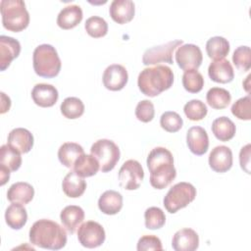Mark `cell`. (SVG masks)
I'll return each mask as SVG.
<instances>
[{
  "instance_id": "obj_1",
  "label": "cell",
  "mask_w": 251,
  "mask_h": 251,
  "mask_svg": "<svg viewBox=\"0 0 251 251\" xmlns=\"http://www.w3.org/2000/svg\"><path fill=\"white\" fill-rule=\"evenodd\" d=\"M146 163L150 172V184L156 189H164L176 176L173 154L165 147L153 148Z\"/></svg>"
},
{
  "instance_id": "obj_10",
  "label": "cell",
  "mask_w": 251,
  "mask_h": 251,
  "mask_svg": "<svg viewBox=\"0 0 251 251\" xmlns=\"http://www.w3.org/2000/svg\"><path fill=\"white\" fill-rule=\"evenodd\" d=\"M106 238L104 227L97 222L87 221L81 224L77 230L79 243L86 248H96L101 246Z\"/></svg>"
},
{
  "instance_id": "obj_18",
  "label": "cell",
  "mask_w": 251,
  "mask_h": 251,
  "mask_svg": "<svg viewBox=\"0 0 251 251\" xmlns=\"http://www.w3.org/2000/svg\"><path fill=\"white\" fill-rule=\"evenodd\" d=\"M109 14L114 22L120 25L126 24L134 17V3L131 0H114L110 5Z\"/></svg>"
},
{
  "instance_id": "obj_45",
  "label": "cell",
  "mask_w": 251,
  "mask_h": 251,
  "mask_svg": "<svg viewBox=\"0 0 251 251\" xmlns=\"http://www.w3.org/2000/svg\"><path fill=\"white\" fill-rule=\"evenodd\" d=\"M10 170L7 168L0 166V173H1V185H4L10 178Z\"/></svg>"
},
{
  "instance_id": "obj_8",
  "label": "cell",
  "mask_w": 251,
  "mask_h": 251,
  "mask_svg": "<svg viewBox=\"0 0 251 251\" xmlns=\"http://www.w3.org/2000/svg\"><path fill=\"white\" fill-rule=\"evenodd\" d=\"M181 39H176L169 41L165 44L158 45L147 49L142 57V63L145 66L157 65L160 63L173 64V54L176 47L182 45Z\"/></svg>"
},
{
  "instance_id": "obj_35",
  "label": "cell",
  "mask_w": 251,
  "mask_h": 251,
  "mask_svg": "<svg viewBox=\"0 0 251 251\" xmlns=\"http://www.w3.org/2000/svg\"><path fill=\"white\" fill-rule=\"evenodd\" d=\"M84 28L88 35L94 38L103 37L108 32L107 22L98 16H92L88 18L84 24Z\"/></svg>"
},
{
  "instance_id": "obj_40",
  "label": "cell",
  "mask_w": 251,
  "mask_h": 251,
  "mask_svg": "<svg viewBox=\"0 0 251 251\" xmlns=\"http://www.w3.org/2000/svg\"><path fill=\"white\" fill-rule=\"evenodd\" d=\"M232 62L238 70H241L243 72L248 71L251 68L250 47L248 46L237 47L233 52Z\"/></svg>"
},
{
  "instance_id": "obj_9",
  "label": "cell",
  "mask_w": 251,
  "mask_h": 251,
  "mask_svg": "<svg viewBox=\"0 0 251 251\" xmlns=\"http://www.w3.org/2000/svg\"><path fill=\"white\" fill-rule=\"evenodd\" d=\"M144 177V172L141 164L129 159L126 161L119 171V182L120 185L126 190L137 189Z\"/></svg>"
},
{
  "instance_id": "obj_3",
  "label": "cell",
  "mask_w": 251,
  "mask_h": 251,
  "mask_svg": "<svg viewBox=\"0 0 251 251\" xmlns=\"http://www.w3.org/2000/svg\"><path fill=\"white\" fill-rule=\"evenodd\" d=\"M174 82L172 69L165 65H157L142 70L137 77L139 90L146 96L155 97L169 89Z\"/></svg>"
},
{
  "instance_id": "obj_43",
  "label": "cell",
  "mask_w": 251,
  "mask_h": 251,
  "mask_svg": "<svg viewBox=\"0 0 251 251\" xmlns=\"http://www.w3.org/2000/svg\"><path fill=\"white\" fill-rule=\"evenodd\" d=\"M250 144H246L244 147L241 148L239 153V162L240 167L242 170H244L247 174H250L249 166H250Z\"/></svg>"
},
{
  "instance_id": "obj_29",
  "label": "cell",
  "mask_w": 251,
  "mask_h": 251,
  "mask_svg": "<svg viewBox=\"0 0 251 251\" xmlns=\"http://www.w3.org/2000/svg\"><path fill=\"white\" fill-rule=\"evenodd\" d=\"M84 153L81 145L75 142H65L58 150V158L62 165L67 168H73L75 160Z\"/></svg>"
},
{
  "instance_id": "obj_46",
  "label": "cell",
  "mask_w": 251,
  "mask_h": 251,
  "mask_svg": "<svg viewBox=\"0 0 251 251\" xmlns=\"http://www.w3.org/2000/svg\"><path fill=\"white\" fill-rule=\"evenodd\" d=\"M250 75H247V77H246V80L243 82V85H244V87H245V90L247 91V92H249V79H250Z\"/></svg>"
},
{
  "instance_id": "obj_42",
  "label": "cell",
  "mask_w": 251,
  "mask_h": 251,
  "mask_svg": "<svg viewBox=\"0 0 251 251\" xmlns=\"http://www.w3.org/2000/svg\"><path fill=\"white\" fill-rule=\"evenodd\" d=\"M136 249L138 251L145 250H162V242L159 237L152 234H146L139 238Z\"/></svg>"
},
{
  "instance_id": "obj_12",
  "label": "cell",
  "mask_w": 251,
  "mask_h": 251,
  "mask_svg": "<svg viewBox=\"0 0 251 251\" xmlns=\"http://www.w3.org/2000/svg\"><path fill=\"white\" fill-rule=\"evenodd\" d=\"M102 80L107 89L118 91L126 86L128 80V74L124 66L120 64H113L105 69Z\"/></svg>"
},
{
  "instance_id": "obj_16",
  "label": "cell",
  "mask_w": 251,
  "mask_h": 251,
  "mask_svg": "<svg viewBox=\"0 0 251 251\" xmlns=\"http://www.w3.org/2000/svg\"><path fill=\"white\" fill-rule=\"evenodd\" d=\"M199 246V236L192 228L177 230L172 239V247L176 251H194Z\"/></svg>"
},
{
  "instance_id": "obj_17",
  "label": "cell",
  "mask_w": 251,
  "mask_h": 251,
  "mask_svg": "<svg viewBox=\"0 0 251 251\" xmlns=\"http://www.w3.org/2000/svg\"><path fill=\"white\" fill-rule=\"evenodd\" d=\"M21 53V43L7 35L0 36V69L5 71Z\"/></svg>"
},
{
  "instance_id": "obj_30",
  "label": "cell",
  "mask_w": 251,
  "mask_h": 251,
  "mask_svg": "<svg viewBox=\"0 0 251 251\" xmlns=\"http://www.w3.org/2000/svg\"><path fill=\"white\" fill-rule=\"evenodd\" d=\"M206 52L213 60L225 59L229 52V42L223 36H213L206 42Z\"/></svg>"
},
{
  "instance_id": "obj_20",
  "label": "cell",
  "mask_w": 251,
  "mask_h": 251,
  "mask_svg": "<svg viewBox=\"0 0 251 251\" xmlns=\"http://www.w3.org/2000/svg\"><path fill=\"white\" fill-rule=\"evenodd\" d=\"M8 144L21 153H27L33 146V135L26 128L16 127L9 132Z\"/></svg>"
},
{
  "instance_id": "obj_2",
  "label": "cell",
  "mask_w": 251,
  "mask_h": 251,
  "mask_svg": "<svg viewBox=\"0 0 251 251\" xmlns=\"http://www.w3.org/2000/svg\"><path fill=\"white\" fill-rule=\"evenodd\" d=\"M29 241L32 245L43 249L60 250L67 243V232L58 223L41 219L31 226Z\"/></svg>"
},
{
  "instance_id": "obj_23",
  "label": "cell",
  "mask_w": 251,
  "mask_h": 251,
  "mask_svg": "<svg viewBox=\"0 0 251 251\" xmlns=\"http://www.w3.org/2000/svg\"><path fill=\"white\" fill-rule=\"evenodd\" d=\"M99 210L106 215H116L123 208V196L116 190H106L98 199Z\"/></svg>"
},
{
  "instance_id": "obj_15",
  "label": "cell",
  "mask_w": 251,
  "mask_h": 251,
  "mask_svg": "<svg viewBox=\"0 0 251 251\" xmlns=\"http://www.w3.org/2000/svg\"><path fill=\"white\" fill-rule=\"evenodd\" d=\"M186 143L189 150L195 155H203L208 151L209 137L201 126H191L186 132Z\"/></svg>"
},
{
  "instance_id": "obj_24",
  "label": "cell",
  "mask_w": 251,
  "mask_h": 251,
  "mask_svg": "<svg viewBox=\"0 0 251 251\" xmlns=\"http://www.w3.org/2000/svg\"><path fill=\"white\" fill-rule=\"evenodd\" d=\"M34 196V188L31 184L24 181L13 183L7 191V199L12 203L27 204Z\"/></svg>"
},
{
  "instance_id": "obj_33",
  "label": "cell",
  "mask_w": 251,
  "mask_h": 251,
  "mask_svg": "<svg viewBox=\"0 0 251 251\" xmlns=\"http://www.w3.org/2000/svg\"><path fill=\"white\" fill-rule=\"evenodd\" d=\"M62 115L67 119H77L84 113V104L77 97H67L60 106Z\"/></svg>"
},
{
  "instance_id": "obj_37",
  "label": "cell",
  "mask_w": 251,
  "mask_h": 251,
  "mask_svg": "<svg viewBox=\"0 0 251 251\" xmlns=\"http://www.w3.org/2000/svg\"><path fill=\"white\" fill-rule=\"evenodd\" d=\"M183 112L190 121H201L203 120L208 112L207 106L204 102L198 99H192L188 101L184 107Z\"/></svg>"
},
{
  "instance_id": "obj_31",
  "label": "cell",
  "mask_w": 251,
  "mask_h": 251,
  "mask_svg": "<svg viewBox=\"0 0 251 251\" xmlns=\"http://www.w3.org/2000/svg\"><path fill=\"white\" fill-rule=\"evenodd\" d=\"M21 165V152L9 144L2 145L0 148V166L7 168L11 172H15L20 169Z\"/></svg>"
},
{
  "instance_id": "obj_22",
  "label": "cell",
  "mask_w": 251,
  "mask_h": 251,
  "mask_svg": "<svg viewBox=\"0 0 251 251\" xmlns=\"http://www.w3.org/2000/svg\"><path fill=\"white\" fill-rule=\"evenodd\" d=\"M60 219L64 227H66L71 234H74L84 220V211L79 206L69 205L61 211Z\"/></svg>"
},
{
  "instance_id": "obj_36",
  "label": "cell",
  "mask_w": 251,
  "mask_h": 251,
  "mask_svg": "<svg viewBox=\"0 0 251 251\" xmlns=\"http://www.w3.org/2000/svg\"><path fill=\"white\" fill-rule=\"evenodd\" d=\"M145 226L148 229H159L166 223V216L159 207H149L144 213Z\"/></svg>"
},
{
  "instance_id": "obj_25",
  "label": "cell",
  "mask_w": 251,
  "mask_h": 251,
  "mask_svg": "<svg viewBox=\"0 0 251 251\" xmlns=\"http://www.w3.org/2000/svg\"><path fill=\"white\" fill-rule=\"evenodd\" d=\"M62 188L68 197L77 198L84 193L86 189V181L84 180V177H81L75 172L71 171L65 176L62 181Z\"/></svg>"
},
{
  "instance_id": "obj_4",
  "label": "cell",
  "mask_w": 251,
  "mask_h": 251,
  "mask_svg": "<svg viewBox=\"0 0 251 251\" xmlns=\"http://www.w3.org/2000/svg\"><path fill=\"white\" fill-rule=\"evenodd\" d=\"M32 62L35 74L42 77H55L61 71V59L55 47L50 44L38 45L33 51Z\"/></svg>"
},
{
  "instance_id": "obj_39",
  "label": "cell",
  "mask_w": 251,
  "mask_h": 251,
  "mask_svg": "<svg viewBox=\"0 0 251 251\" xmlns=\"http://www.w3.org/2000/svg\"><path fill=\"white\" fill-rule=\"evenodd\" d=\"M231 113L234 117L243 121L251 120V99L247 95L239 98L231 106Z\"/></svg>"
},
{
  "instance_id": "obj_26",
  "label": "cell",
  "mask_w": 251,
  "mask_h": 251,
  "mask_svg": "<svg viewBox=\"0 0 251 251\" xmlns=\"http://www.w3.org/2000/svg\"><path fill=\"white\" fill-rule=\"evenodd\" d=\"M5 221L12 229H21L27 222L26 209L21 203H12L5 211Z\"/></svg>"
},
{
  "instance_id": "obj_6",
  "label": "cell",
  "mask_w": 251,
  "mask_h": 251,
  "mask_svg": "<svg viewBox=\"0 0 251 251\" xmlns=\"http://www.w3.org/2000/svg\"><path fill=\"white\" fill-rule=\"evenodd\" d=\"M195 197L196 188L189 182L180 181L169 189L164 197L163 204L169 213L175 214L179 209H182L190 204Z\"/></svg>"
},
{
  "instance_id": "obj_7",
  "label": "cell",
  "mask_w": 251,
  "mask_h": 251,
  "mask_svg": "<svg viewBox=\"0 0 251 251\" xmlns=\"http://www.w3.org/2000/svg\"><path fill=\"white\" fill-rule=\"evenodd\" d=\"M90 154L98 161L102 173L112 171L121 156L118 145L114 141L105 138L99 139L92 144Z\"/></svg>"
},
{
  "instance_id": "obj_27",
  "label": "cell",
  "mask_w": 251,
  "mask_h": 251,
  "mask_svg": "<svg viewBox=\"0 0 251 251\" xmlns=\"http://www.w3.org/2000/svg\"><path fill=\"white\" fill-rule=\"evenodd\" d=\"M212 131L220 141H228L235 135L236 127L234 123L227 117H220L213 121Z\"/></svg>"
},
{
  "instance_id": "obj_28",
  "label": "cell",
  "mask_w": 251,
  "mask_h": 251,
  "mask_svg": "<svg viewBox=\"0 0 251 251\" xmlns=\"http://www.w3.org/2000/svg\"><path fill=\"white\" fill-rule=\"evenodd\" d=\"M100 170L98 161L90 154H81L75 162L73 171L81 177L92 176Z\"/></svg>"
},
{
  "instance_id": "obj_5",
  "label": "cell",
  "mask_w": 251,
  "mask_h": 251,
  "mask_svg": "<svg viewBox=\"0 0 251 251\" xmlns=\"http://www.w3.org/2000/svg\"><path fill=\"white\" fill-rule=\"evenodd\" d=\"M3 26L14 32H19L27 27L29 14L23 0H2L0 2Z\"/></svg>"
},
{
  "instance_id": "obj_21",
  "label": "cell",
  "mask_w": 251,
  "mask_h": 251,
  "mask_svg": "<svg viewBox=\"0 0 251 251\" xmlns=\"http://www.w3.org/2000/svg\"><path fill=\"white\" fill-rule=\"evenodd\" d=\"M83 14L80 6L73 4L64 7L57 17V25L63 29H71L76 26L82 20Z\"/></svg>"
},
{
  "instance_id": "obj_41",
  "label": "cell",
  "mask_w": 251,
  "mask_h": 251,
  "mask_svg": "<svg viewBox=\"0 0 251 251\" xmlns=\"http://www.w3.org/2000/svg\"><path fill=\"white\" fill-rule=\"evenodd\" d=\"M135 116L138 121L143 123H149L155 116L154 105L150 100H141L138 102L135 108Z\"/></svg>"
},
{
  "instance_id": "obj_32",
  "label": "cell",
  "mask_w": 251,
  "mask_h": 251,
  "mask_svg": "<svg viewBox=\"0 0 251 251\" xmlns=\"http://www.w3.org/2000/svg\"><path fill=\"white\" fill-rule=\"evenodd\" d=\"M206 100L210 107L213 109L221 110L226 108L229 105L231 101V95L225 88L212 87L206 94Z\"/></svg>"
},
{
  "instance_id": "obj_13",
  "label": "cell",
  "mask_w": 251,
  "mask_h": 251,
  "mask_svg": "<svg viewBox=\"0 0 251 251\" xmlns=\"http://www.w3.org/2000/svg\"><path fill=\"white\" fill-rule=\"evenodd\" d=\"M232 152L225 145L216 146L209 155V166L217 173H226L232 167Z\"/></svg>"
},
{
  "instance_id": "obj_11",
  "label": "cell",
  "mask_w": 251,
  "mask_h": 251,
  "mask_svg": "<svg viewBox=\"0 0 251 251\" xmlns=\"http://www.w3.org/2000/svg\"><path fill=\"white\" fill-rule=\"evenodd\" d=\"M203 55L199 46L187 43L177 47L176 52V62L183 70H197L202 63Z\"/></svg>"
},
{
  "instance_id": "obj_38",
  "label": "cell",
  "mask_w": 251,
  "mask_h": 251,
  "mask_svg": "<svg viewBox=\"0 0 251 251\" xmlns=\"http://www.w3.org/2000/svg\"><path fill=\"white\" fill-rule=\"evenodd\" d=\"M182 125L183 121L181 117L174 111H167L160 118V126L168 132L178 131L182 127Z\"/></svg>"
},
{
  "instance_id": "obj_44",
  "label": "cell",
  "mask_w": 251,
  "mask_h": 251,
  "mask_svg": "<svg viewBox=\"0 0 251 251\" xmlns=\"http://www.w3.org/2000/svg\"><path fill=\"white\" fill-rule=\"evenodd\" d=\"M1 114H4L7 111H9L11 107V99L8 96H6L4 92H1Z\"/></svg>"
},
{
  "instance_id": "obj_34",
  "label": "cell",
  "mask_w": 251,
  "mask_h": 251,
  "mask_svg": "<svg viewBox=\"0 0 251 251\" xmlns=\"http://www.w3.org/2000/svg\"><path fill=\"white\" fill-rule=\"evenodd\" d=\"M182 85L190 93H197L204 86V77L197 70L184 71L182 75Z\"/></svg>"
},
{
  "instance_id": "obj_19",
  "label": "cell",
  "mask_w": 251,
  "mask_h": 251,
  "mask_svg": "<svg viewBox=\"0 0 251 251\" xmlns=\"http://www.w3.org/2000/svg\"><path fill=\"white\" fill-rule=\"evenodd\" d=\"M210 78L218 83L230 82L234 77V72L231 64L226 59L214 60L208 68Z\"/></svg>"
},
{
  "instance_id": "obj_14",
  "label": "cell",
  "mask_w": 251,
  "mask_h": 251,
  "mask_svg": "<svg viewBox=\"0 0 251 251\" xmlns=\"http://www.w3.org/2000/svg\"><path fill=\"white\" fill-rule=\"evenodd\" d=\"M31 98L39 107L48 108L56 104L59 98V93L57 88L52 84L37 83L31 90Z\"/></svg>"
}]
</instances>
